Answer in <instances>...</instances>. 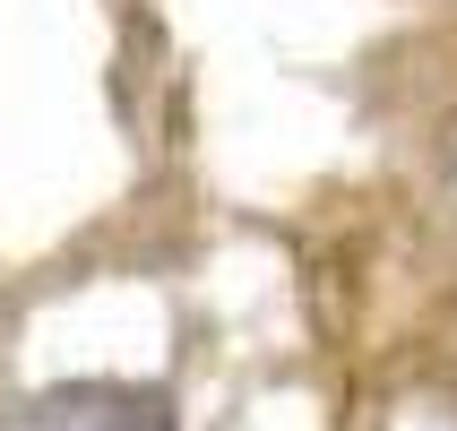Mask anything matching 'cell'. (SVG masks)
Returning <instances> with one entry per match:
<instances>
[{
	"mask_svg": "<svg viewBox=\"0 0 457 431\" xmlns=\"http://www.w3.org/2000/svg\"><path fill=\"white\" fill-rule=\"evenodd\" d=\"M0 431H181V414L147 380H52L0 414Z\"/></svg>",
	"mask_w": 457,
	"mask_h": 431,
	"instance_id": "6da1fadb",
	"label": "cell"
}]
</instances>
